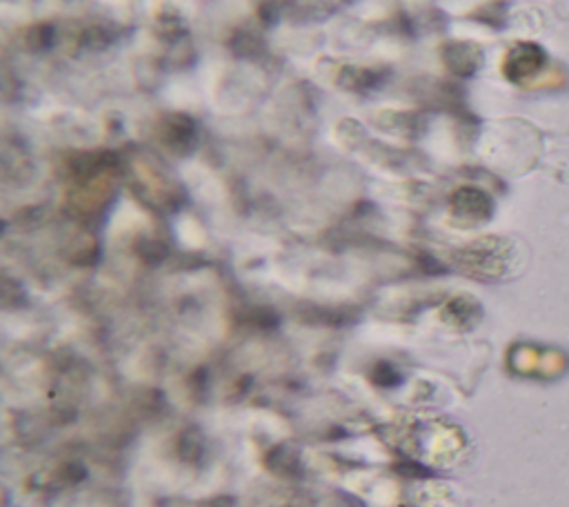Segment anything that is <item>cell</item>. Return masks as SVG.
I'll use <instances>...</instances> for the list:
<instances>
[]
</instances>
